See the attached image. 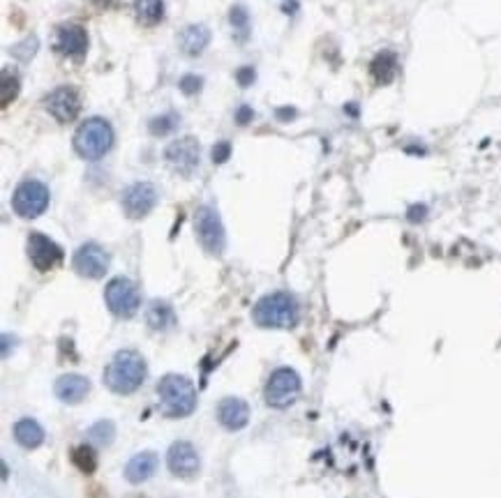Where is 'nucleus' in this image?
I'll return each mask as SVG.
<instances>
[{
  "label": "nucleus",
  "mask_w": 501,
  "mask_h": 498,
  "mask_svg": "<svg viewBox=\"0 0 501 498\" xmlns=\"http://www.w3.org/2000/svg\"><path fill=\"white\" fill-rule=\"evenodd\" d=\"M145 381V360L132 348L118 350L104 369V383L116 395H132Z\"/></svg>",
  "instance_id": "f257e3e1"
},
{
  "label": "nucleus",
  "mask_w": 501,
  "mask_h": 498,
  "mask_svg": "<svg viewBox=\"0 0 501 498\" xmlns=\"http://www.w3.org/2000/svg\"><path fill=\"white\" fill-rule=\"evenodd\" d=\"M252 318L261 328L287 330L298 323V302L287 291H275L259 298L252 309Z\"/></svg>",
  "instance_id": "f03ea898"
},
{
  "label": "nucleus",
  "mask_w": 501,
  "mask_h": 498,
  "mask_svg": "<svg viewBox=\"0 0 501 498\" xmlns=\"http://www.w3.org/2000/svg\"><path fill=\"white\" fill-rule=\"evenodd\" d=\"M113 141H116L113 127L104 118H97V116L81 122L79 129L74 132V138H72L77 155L88 162L102 159L104 155L113 148Z\"/></svg>",
  "instance_id": "7ed1b4c3"
},
{
  "label": "nucleus",
  "mask_w": 501,
  "mask_h": 498,
  "mask_svg": "<svg viewBox=\"0 0 501 498\" xmlns=\"http://www.w3.org/2000/svg\"><path fill=\"white\" fill-rule=\"evenodd\" d=\"M157 397L169 418H185L197 406V390L183 374H167L157 383Z\"/></svg>",
  "instance_id": "20e7f679"
},
{
  "label": "nucleus",
  "mask_w": 501,
  "mask_h": 498,
  "mask_svg": "<svg viewBox=\"0 0 501 498\" xmlns=\"http://www.w3.org/2000/svg\"><path fill=\"white\" fill-rule=\"evenodd\" d=\"M194 233H197L199 244L208 254L220 256L226 249V231L220 219V212L213 206H201L194 215Z\"/></svg>",
  "instance_id": "39448f33"
},
{
  "label": "nucleus",
  "mask_w": 501,
  "mask_h": 498,
  "mask_svg": "<svg viewBox=\"0 0 501 498\" xmlns=\"http://www.w3.org/2000/svg\"><path fill=\"white\" fill-rule=\"evenodd\" d=\"M104 302H107L109 312L118 318H132L139 312L141 296L139 289L132 280L127 277H113L104 289Z\"/></svg>",
  "instance_id": "423d86ee"
},
{
  "label": "nucleus",
  "mask_w": 501,
  "mask_h": 498,
  "mask_svg": "<svg viewBox=\"0 0 501 498\" xmlns=\"http://www.w3.org/2000/svg\"><path fill=\"white\" fill-rule=\"evenodd\" d=\"M48 201H51V194L44 183L23 181L16 185L12 194V210L23 219H35L48 208Z\"/></svg>",
  "instance_id": "0eeeda50"
},
{
  "label": "nucleus",
  "mask_w": 501,
  "mask_h": 498,
  "mask_svg": "<svg viewBox=\"0 0 501 498\" xmlns=\"http://www.w3.org/2000/svg\"><path fill=\"white\" fill-rule=\"evenodd\" d=\"M301 395V376L291 367H280L266 383V404L273 408H289Z\"/></svg>",
  "instance_id": "6e6552de"
},
{
  "label": "nucleus",
  "mask_w": 501,
  "mask_h": 498,
  "mask_svg": "<svg viewBox=\"0 0 501 498\" xmlns=\"http://www.w3.org/2000/svg\"><path fill=\"white\" fill-rule=\"evenodd\" d=\"M164 159L167 164L171 166V171H176L178 176L190 178L194 171L199 169V141L194 136H183L176 138L174 143H169L164 148Z\"/></svg>",
  "instance_id": "1a4fd4ad"
},
{
  "label": "nucleus",
  "mask_w": 501,
  "mask_h": 498,
  "mask_svg": "<svg viewBox=\"0 0 501 498\" xmlns=\"http://www.w3.org/2000/svg\"><path fill=\"white\" fill-rule=\"evenodd\" d=\"M109 251L97 242H86L74 251L72 256V266H74L77 275L86 277V280H102L109 270Z\"/></svg>",
  "instance_id": "9d476101"
},
{
  "label": "nucleus",
  "mask_w": 501,
  "mask_h": 498,
  "mask_svg": "<svg viewBox=\"0 0 501 498\" xmlns=\"http://www.w3.org/2000/svg\"><path fill=\"white\" fill-rule=\"evenodd\" d=\"M44 109L58 122L67 125V122L74 120L81 111V97L77 93V88L74 86L53 88V91L44 97Z\"/></svg>",
  "instance_id": "9b49d317"
},
{
  "label": "nucleus",
  "mask_w": 501,
  "mask_h": 498,
  "mask_svg": "<svg viewBox=\"0 0 501 498\" xmlns=\"http://www.w3.org/2000/svg\"><path fill=\"white\" fill-rule=\"evenodd\" d=\"M28 258L30 263L35 266V270L48 273L63 261V249L60 244L53 242L48 235L35 231L28 235Z\"/></svg>",
  "instance_id": "f8f14e48"
},
{
  "label": "nucleus",
  "mask_w": 501,
  "mask_h": 498,
  "mask_svg": "<svg viewBox=\"0 0 501 498\" xmlns=\"http://www.w3.org/2000/svg\"><path fill=\"white\" fill-rule=\"evenodd\" d=\"M120 203H123V210H125V215L129 219L145 217L152 208H155V203H157L155 185H150V183H132L123 192Z\"/></svg>",
  "instance_id": "ddd939ff"
},
{
  "label": "nucleus",
  "mask_w": 501,
  "mask_h": 498,
  "mask_svg": "<svg viewBox=\"0 0 501 498\" xmlns=\"http://www.w3.org/2000/svg\"><path fill=\"white\" fill-rule=\"evenodd\" d=\"M53 48L67 58H84L88 51V32L79 23H63L56 28Z\"/></svg>",
  "instance_id": "4468645a"
},
{
  "label": "nucleus",
  "mask_w": 501,
  "mask_h": 498,
  "mask_svg": "<svg viewBox=\"0 0 501 498\" xmlns=\"http://www.w3.org/2000/svg\"><path fill=\"white\" fill-rule=\"evenodd\" d=\"M167 466L178 478H192L199 473V452L188 440H176L167 452Z\"/></svg>",
  "instance_id": "2eb2a0df"
},
{
  "label": "nucleus",
  "mask_w": 501,
  "mask_h": 498,
  "mask_svg": "<svg viewBox=\"0 0 501 498\" xmlns=\"http://www.w3.org/2000/svg\"><path fill=\"white\" fill-rule=\"evenodd\" d=\"M217 420L229 431H238L242 427H247L249 422L247 402H242L238 397H224L222 402L217 404Z\"/></svg>",
  "instance_id": "dca6fc26"
},
{
  "label": "nucleus",
  "mask_w": 501,
  "mask_h": 498,
  "mask_svg": "<svg viewBox=\"0 0 501 498\" xmlns=\"http://www.w3.org/2000/svg\"><path fill=\"white\" fill-rule=\"evenodd\" d=\"M53 393L63 404H79L91 393V381L81 376V374H65V376L56 381Z\"/></svg>",
  "instance_id": "f3484780"
},
{
  "label": "nucleus",
  "mask_w": 501,
  "mask_h": 498,
  "mask_svg": "<svg viewBox=\"0 0 501 498\" xmlns=\"http://www.w3.org/2000/svg\"><path fill=\"white\" fill-rule=\"evenodd\" d=\"M157 454L155 452H139V454H134L132 459L127 461V466H125V478H127V483H132V485H141L145 483L148 478L155 476V471H157Z\"/></svg>",
  "instance_id": "a211bd4d"
},
{
  "label": "nucleus",
  "mask_w": 501,
  "mask_h": 498,
  "mask_svg": "<svg viewBox=\"0 0 501 498\" xmlns=\"http://www.w3.org/2000/svg\"><path fill=\"white\" fill-rule=\"evenodd\" d=\"M178 44H181L183 53L190 55V58H197L206 51V46L210 44V30L204 23H192V26L183 28L181 37H178Z\"/></svg>",
  "instance_id": "6ab92c4d"
},
{
  "label": "nucleus",
  "mask_w": 501,
  "mask_h": 498,
  "mask_svg": "<svg viewBox=\"0 0 501 498\" xmlns=\"http://www.w3.org/2000/svg\"><path fill=\"white\" fill-rule=\"evenodd\" d=\"M370 74H372V79H375L377 86L393 84L395 74H398V55H395L393 51L377 53L370 63Z\"/></svg>",
  "instance_id": "aec40b11"
},
{
  "label": "nucleus",
  "mask_w": 501,
  "mask_h": 498,
  "mask_svg": "<svg viewBox=\"0 0 501 498\" xmlns=\"http://www.w3.org/2000/svg\"><path fill=\"white\" fill-rule=\"evenodd\" d=\"M145 323L152 330H169L176 325V312L167 300H152L148 309H145Z\"/></svg>",
  "instance_id": "412c9836"
},
{
  "label": "nucleus",
  "mask_w": 501,
  "mask_h": 498,
  "mask_svg": "<svg viewBox=\"0 0 501 498\" xmlns=\"http://www.w3.org/2000/svg\"><path fill=\"white\" fill-rule=\"evenodd\" d=\"M14 438L21 447L32 450V447H39L44 443V429L37 420L23 418V420H19L14 424Z\"/></svg>",
  "instance_id": "4be33fe9"
},
{
  "label": "nucleus",
  "mask_w": 501,
  "mask_h": 498,
  "mask_svg": "<svg viewBox=\"0 0 501 498\" xmlns=\"http://www.w3.org/2000/svg\"><path fill=\"white\" fill-rule=\"evenodd\" d=\"M134 14L141 26H157L164 19V0H134Z\"/></svg>",
  "instance_id": "5701e85b"
},
{
  "label": "nucleus",
  "mask_w": 501,
  "mask_h": 498,
  "mask_svg": "<svg viewBox=\"0 0 501 498\" xmlns=\"http://www.w3.org/2000/svg\"><path fill=\"white\" fill-rule=\"evenodd\" d=\"M229 23L233 28L236 42H245L249 37V12L245 5H233L229 10Z\"/></svg>",
  "instance_id": "b1692460"
},
{
  "label": "nucleus",
  "mask_w": 501,
  "mask_h": 498,
  "mask_svg": "<svg viewBox=\"0 0 501 498\" xmlns=\"http://www.w3.org/2000/svg\"><path fill=\"white\" fill-rule=\"evenodd\" d=\"M72 464L81 471V473H91L97 468V454L91 445H77L72 447Z\"/></svg>",
  "instance_id": "393cba45"
},
{
  "label": "nucleus",
  "mask_w": 501,
  "mask_h": 498,
  "mask_svg": "<svg viewBox=\"0 0 501 498\" xmlns=\"http://www.w3.org/2000/svg\"><path fill=\"white\" fill-rule=\"evenodd\" d=\"M88 438L93 440L95 445H111L113 443V438H116V424H113L111 420H100V422H95L91 429H88Z\"/></svg>",
  "instance_id": "a878e982"
},
{
  "label": "nucleus",
  "mask_w": 501,
  "mask_h": 498,
  "mask_svg": "<svg viewBox=\"0 0 501 498\" xmlns=\"http://www.w3.org/2000/svg\"><path fill=\"white\" fill-rule=\"evenodd\" d=\"M178 113L174 111H169V113H162V116L157 118H152L148 122V129H150V134L152 136H167V134H171L174 129L178 127Z\"/></svg>",
  "instance_id": "bb28decb"
},
{
  "label": "nucleus",
  "mask_w": 501,
  "mask_h": 498,
  "mask_svg": "<svg viewBox=\"0 0 501 498\" xmlns=\"http://www.w3.org/2000/svg\"><path fill=\"white\" fill-rule=\"evenodd\" d=\"M19 77L14 74V72L10 67H5L3 70V88H0V104L7 106L10 102L16 100V95H19Z\"/></svg>",
  "instance_id": "cd10ccee"
},
{
  "label": "nucleus",
  "mask_w": 501,
  "mask_h": 498,
  "mask_svg": "<svg viewBox=\"0 0 501 498\" xmlns=\"http://www.w3.org/2000/svg\"><path fill=\"white\" fill-rule=\"evenodd\" d=\"M37 46H39V39L35 35H28L26 39H23V42L12 46V55H14V58H19V60H30L32 55H35Z\"/></svg>",
  "instance_id": "c85d7f7f"
},
{
  "label": "nucleus",
  "mask_w": 501,
  "mask_h": 498,
  "mask_svg": "<svg viewBox=\"0 0 501 498\" xmlns=\"http://www.w3.org/2000/svg\"><path fill=\"white\" fill-rule=\"evenodd\" d=\"M201 86H204V79L197 77V74H185L181 81H178V88L185 93V95H194L201 91Z\"/></svg>",
  "instance_id": "c756f323"
},
{
  "label": "nucleus",
  "mask_w": 501,
  "mask_h": 498,
  "mask_svg": "<svg viewBox=\"0 0 501 498\" xmlns=\"http://www.w3.org/2000/svg\"><path fill=\"white\" fill-rule=\"evenodd\" d=\"M210 157H213L215 164H224L226 159L231 157V143L229 141H220L213 145V150H210Z\"/></svg>",
  "instance_id": "7c9ffc66"
},
{
  "label": "nucleus",
  "mask_w": 501,
  "mask_h": 498,
  "mask_svg": "<svg viewBox=\"0 0 501 498\" xmlns=\"http://www.w3.org/2000/svg\"><path fill=\"white\" fill-rule=\"evenodd\" d=\"M233 118H236L238 125H249L254 118V111H252V106H247V104H240L236 113H233Z\"/></svg>",
  "instance_id": "2f4dec72"
},
{
  "label": "nucleus",
  "mask_w": 501,
  "mask_h": 498,
  "mask_svg": "<svg viewBox=\"0 0 501 498\" xmlns=\"http://www.w3.org/2000/svg\"><path fill=\"white\" fill-rule=\"evenodd\" d=\"M236 81H238V86H240V88L252 86V81H254V70H252V67H240V70L236 72Z\"/></svg>",
  "instance_id": "473e14b6"
},
{
  "label": "nucleus",
  "mask_w": 501,
  "mask_h": 498,
  "mask_svg": "<svg viewBox=\"0 0 501 498\" xmlns=\"http://www.w3.org/2000/svg\"><path fill=\"white\" fill-rule=\"evenodd\" d=\"M425 215H427V208L423 206V203H418V206L409 208V219H411V222H420V219H423Z\"/></svg>",
  "instance_id": "72a5a7b5"
},
{
  "label": "nucleus",
  "mask_w": 501,
  "mask_h": 498,
  "mask_svg": "<svg viewBox=\"0 0 501 498\" xmlns=\"http://www.w3.org/2000/svg\"><path fill=\"white\" fill-rule=\"evenodd\" d=\"M301 10V3L298 0H282V12L285 14H296Z\"/></svg>",
  "instance_id": "f704fd0d"
},
{
  "label": "nucleus",
  "mask_w": 501,
  "mask_h": 498,
  "mask_svg": "<svg viewBox=\"0 0 501 498\" xmlns=\"http://www.w3.org/2000/svg\"><path fill=\"white\" fill-rule=\"evenodd\" d=\"M294 116H296L294 109H280V111H278V118H280V120H289V118H294Z\"/></svg>",
  "instance_id": "c9c22d12"
}]
</instances>
